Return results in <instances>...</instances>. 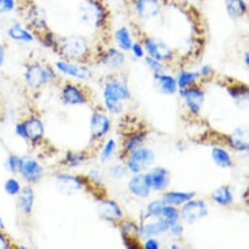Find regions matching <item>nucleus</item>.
I'll list each match as a JSON object with an SVG mask.
<instances>
[{
  "label": "nucleus",
  "instance_id": "1",
  "mask_svg": "<svg viewBox=\"0 0 249 249\" xmlns=\"http://www.w3.org/2000/svg\"><path fill=\"white\" fill-rule=\"evenodd\" d=\"M129 97L130 92L127 87L118 81L107 83L104 91L105 105L107 108L113 113H118L122 110L121 101L126 100Z\"/></svg>",
  "mask_w": 249,
  "mask_h": 249
},
{
  "label": "nucleus",
  "instance_id": "2",
  "mask_svg": "<svg viewBox=\"0 0 249 249\" xmlns=\"http://www.w3.org/2000/svg\"><path fill=\"white\" fill-rule=\"evenodd\" d=\"M79 14L83 22L92 26H101L105 21V10L96 0H85L80 4Z\"/></svg>",
  "mask_w": 249,
  "mask_h": 249
},
{
  "label": "nucleus",
  "instance_id": "3",
  "mask_svg": "<svg viewBox=\"0 0 249 249\" xmlns=\"http://www.w3.org/2000/svg\"><path fill=\"white\" fill-rule=\"evenodd\" d=\"M61 49L67 57L77 59L86 53L88 46L87 42L83 38L78 36H70L63 39Z\"/></svg>",
  "mask_w": 249,
  "mask_h": 249
},
{
  "label": "nucleus",
  "instance_id": "4",
  "mask_svg": "<svg viewBox=\"0 0 249 249\" xmlns=\"http://www.w3.org/2000/svg\"><path fill=\"white\" fill-rule=\"evenodd\" d=\"M26 80L33 87H39L48 80L54 77V73L51 70L42 68L37 64L31 65L27 68Z\"/></svg>",
  "mask_w": 249,
  "mask_h": 249
},
{
  "label": "nucleus",
  "instance_id": "5",
  "mask_svg": "<svg viewBox=\"0 0 249 249\" xmlns=\"http://www.w3.org/2000/svg\"><path fill=\"white\" fill-rule=\"evenodd\" d=\"M155 160V154L152 150L142 148L136 150L128 161V167L129 169L134 172L138 173L148 167L150 164L153 163Z\"/></svg>",
  "mask_w": 249,
  "mask_h": 249
},
{
  "label": "nucleus",
  "instance_id": "6",
  "mask_svg": "<svg viewBox=\"0 0 249 249\" xmlns=\"http://www.w3.org/2000/svg\"><path fill=\"white\" fill-rule=\"evenodd\" d=\"M158 217L160 216L149 215L143 219L141 224V233L144 237L157 235L167 231L169 228L168 223L164 219Z\"/></svg>",
  "mask_w": 249,
  "mask_h": 249
},
{
  "label": "nucleus",
  "instance_id": "7",
  "mask_svg": "<svg viewBox=\"0 0 249 249\" xmlns=\"http://www.w3.org/2000/svg\"><path fill=\"white\" fill-rule=\"evenodd\" d=\"M207 215V208L201 200H193L188 202L182 210V217L188 223H194L196 220Z\"/></svg>",
  "mask_w": 249,
  "mask_h": 249
},
{
  "label": "nucleus",
  "instance_id": "8",
  "mask_svg": "<svg viewBox=\"0 0 249 249\" xmlns=\"http://www.w3.org/2000/svg\"><path fill=\"white\" fill-rule=\"evenodd\" d=\"M19 170L23 177L29 182H36L42 174V168L38 162L31 158H25L20 160Z\"/></svg>",
  "mask_w": 249,
  "mask_h": 249
},
{
  "label": "nucleus",
  "instance_id": "9",
  "mask_svg": "<svg viewBox=\"0 0 249 249\" xmlns=\"http://www.w3.org/2000/svg\"><path fill=\"white\" fill-rule=\"evenodd\" d=\"M136 12L143 20L155 18L160 11V4L159 0H137Z\"/></svg>",
  "mask_w": 249,
  "mask_h": 249
},
{
  "label": "nucleus",
  "instance_id": "10",
  "mask_svg": "<svg viewBox=\"0 0 249 249\" xmlns=\"http://www.w3.org/2000/svg\"><path fill=\"white\" fill-rule=\"evenodd\" d=\"M146 49L151 55V57L162 61L167 60L172 57V51L170 48L162 41H156L154 39L146 40Z\"/></svg>",
  "mask_w": 249,
  "mask_h": 249
},
{
  "label": "nucleus",
  "instance_id": "11",
  "mask_svg": "<svg viewBox=\"0 0 249 249\" xmlns=\"http://www.w3.org/2000/svg\"><path fill=\"white\" fill-rule=\"evenodd\" d=\"M129 191L139 196V197H147L150 195V190H151V185L150 181L147 175L139 174L134 176L129 184H128Z\"/></svg>",
  "mask_w": 249,
  "mask_h": 249
},
{
  "label": "nucleus",
  "instance_id": "12",
  "mask_svg": "<svg viewBox=\"0 0 249 249\" xmlns=\"http://www.w3.org/2000/svg\"><path fill=\"white\" fill-rule=\"evenodd\" d=\"M91 132L95 137H102L109 129L110 122L109 119L102 113H94L91 117Z\"/></svg>",
  "mask_w": 249,
  "mask_h": 249
},
{
  "label": "nucleus",
  "instance_id": "13",
  "mask_svg": "<svg viewBox=\"0 0 249 249\" xmlns=\"http://www.w3.org/2000/svg\"><path fill=\"white\" fill-rule=\"evenodd\" d=\"M56 67L63 73H66L70 76H73L76 78L88 79L91 76L90 71L81 66H75V65H71V64H69L66 62H57Z\"/></svg>",
  "mask_w": 249,
  "mask_h": 249
},
{
  "label": "nucleus",
  "instance_id": "14",
  "mask_svg": "<svg viewBox=\"0 0 249 249\" xmlns=\"http://www.w3.org/2000/svg\"><path fill=\"white\" fill-rule=\"evenodd\" d=\"M151 188H154L155 190L161 191L165 189L169 183V174L167 170L161 167L155 168L150 174H147Z\"/></svg>",
  "mask_w": 249,
  "mask_h": 249
},
{
  "label": "nucleus",
  "instance_id": "15",
  "mask_svg": "<svg viewBox=\"0 0 249 249\" xmlns=\"http://www.w3.org/2000/svg\"><path fill=\"white\" fill-rule=\"evenodd\" d=\"M182 96L185 97L189 108L193 112L197 113L204 102L203 92L199 89H188L182 91Z\"/></svg>",
  "mask_w": 249,
  "mask_h": 249
},
{
  "label": "nucleus",
  "instance_id": "16",
  "mask_svg": "<svg viewBox=\"0 0 249 249\" xmlns=\"http://www.w3.org/2000/svg\"><path fill=\"white\" fill-rule=\"evenodd\" d=\"M155 81L157 83V86L160 92L163 94L175 93L177 82L172 76L165 75V74H157L155 77Z\"/></svg>",
  "mask_w": 249,
  "mask_h": 249
},
{
  "label": "nucleus",
  "instance_id": "17",
  "mask_svg": "<svg viewBox=\"0 0 249 249\" xmlns=\"http://www.w3.org/2000/svg\"><path fill=\"white\" fill-rule=\"evenodd\" d=\"M59 189L65 194H72L73 192L80 189L79 181L69 175H60L57 178Z\"/></svg>",
  "mask_w": 249,
  "mask_h": 249
},
{
  "label": "nucleus",
  "instance_id": "18",
  "mask_svg": "<svg viewBox=\"0 0 249 249\" xmlns=\"http://www.w3.org/2000/svg\"><path fill=\"white\" fill-rule=\"evenodd\" d=\"M63 100L69 105H80L84 103V97L80 90L73 85H68L63 90Z\"/></svg>",
  "mask_w": 249,
  "mask_h": 249
},
{
  "label": "nucleus",
  "instance_id": "19",
  "mask_svg": "<svg viewBox=\"0 0 249 249\" xmlns=\"http://www.w3.org/2000/svg\"><path fill=\"white\" fill-rule=\"evenodd\" d=\"M25 126H26L28 138H30V139H32L34 141L38 140L43 135V132H44L43 124L37 118H31V119H29L25 123Z\"/></svg>",
  "mask_w": 249,
  "mask_h": 249
},
{
  "label": "nucleus",
  "instance_id": "20",
  "mask_svg": "<svg viewBox=\"0 0 249 249\" xmlns=\"http://www.w3.org/2000/svg\"><path fill=\"white\" fill-rule=\"evenodd\" d=\"M99 212L102 217L107 220H114L121 217V212L119 207L113 201H105L100 204Z\"/></svg>",
  "mask_w": 249,
  "mask_h": 249
},
{
  "label": "nucleus",
  "instance_id": "21",
  "mask_svg": "<svg viewBox=\"0 0 249 249\" xmlns=\"http://www.w3.org/2000/svg\"><path fill=\"white\" fill-rule=\"evenodd\" d=\"M226 8L232 19L242 17L247 9L244 0H226Z\"/></svg>",
  "mask_w": 249,
  "mask_h": 249
},
{
  "label": "nucleus",
  "instance_id": "22",
  "mask_svg": "<svg viewBox=\"0 0 249 249\" xmlns=\"http://www.w3.org/2000/svg\"><path fill=\"white\" fill-rule=\"evenodd\" d=\"M104 63L110 69H117L124 63V55L116 49H109L104 57Z\"/></svg>",
  "mask_w": 249,
  "mask_h": 249
},
{
  "label": "nucleus",
  "instance_id": "23",
  "mask_svg": "<svg viewBox=\"0 0 249 249\" xmlns=\"http://www.w3.org/2000/svg\"><path fill=\"white\" fill-rule=\"evenodd\" d=\"M8 36L17 41H26L30 42L34 40V36L31 35L30 32L25 30L20 24H15L13 25L9 30H8Z\"/></svg>",
  "mask_w": 249,
  "mask_h": 249
},
{
  "label": "nucleus",
  "instance_id": "24",
  "mask_svg": "<svg viewBox=\"0 0 249 249\" xmlns=\"http://www.w3.org/2000/svg\"><path fill=\"white\" fill-rule=\"evenodd\" d=\"M195 196V193H181L170 192L164 196V202L172 205H179L186 201H189Z\"/></svg>",
  "mask_w": 249,
  "mask_h": 249
},
{
  "label": "nucleus",
  "instance_id": "25",
  "mask_svg": "<svg viewBox=\"0 0 249 249\" xmlns=\"http://www.w3.org/2000/svg\"><path fill=\"white\" fill-rule=\"evenodd\" d=\"M34 200H35L34 191L29 187L23 189L20 195V206L26 214H30L32 212V209L34 206Z\"/></svg>",
  "mask_w": 249,
  "mask_h": 249
},
{
  "label": "nucleus",
  "instance_id": "26",
  "mask_svg": "<svg viewBox=\"0 0 249 249\" xmlns=\"http://www.w3.org/2000/svg\"><path fill=\"white\" fill-rule=\"evenodd\" d=\"M114 37L118 46L123 50H130L132 46V39L130 34L126 28H120L118 29L115 34Z\"/></svg>",
  "mask_w": 249,
  "mask_h": 249
},
{
  "label": "nucleus",
  "instance_id": "27",
  "mask_svg": "<svg viewBox=\"0 0 249 249\" xmlns=\"http://www.w3.org/2000/svg\"><path fill=\"white\" fill-rule=\"evenodd\" d=\"M213 200L220 205H229L232 201V195L228 187H220L212 195Z\"/></svg>",
  "mask_w": 249,
  "mask_h": 249
},
{
  "label": "nucleus",
  "instance_id": "28",
  "mask_svg": "<svg viewBox=\"0 0 249 249\" xmlns=\"http://www.w3.org/2000/svg\"><path fill=\"white\" fill-rule=\"evenodd\" d=\"M212 159L214 162L220 167H229L231 165V160L230 158V155L223 149H213Z\"/></svg>",
  "mask_w": 249,
  "mask_h": 249
},
{
  "label": "nucleus",
  "instance_id": "29",
  "mask_svg": "<svg viewBox=\"0 0 249 249\" xmlns=\"http://www.w3.org/2000/svg\"><path fill=\"white\" fill-rule=\"evenodd\" d=\"M244 136H246V133L244 132V129L239 128V129L235 130V132L231 137V144L237 151H246V150H248L249 146H248L247 141L243 139Z\"/></svg>",
  "mask_w": 249,
  "mask_h": 249
},
{
  "label": "nucleus",
  "instance_id": "30",
  "mask_svg": "<svg viewBox=\"0 0 249 249\" xmlns=\"http://www.w3.org/2000/svg\"><path fill=\"white\" fill-rule=\"evenodd\" d=\"M161 215L164 217V220L168 223L169 226L176 224L178 221V218H179V212L173 206L164 205Z\"/></svg>",
  "mask_w": 249,
  "mask_h": 249
},
{
  "label": "nucleus",
  "instance_id": "31",
  "mask_svg": "<svg viewBox=\"0 0 249 249\" xmlns=\"http://www.w3.org/2000/svg\"><path fill=\"white\" fill-rule=\"evenodd\" d=\"M198 77V73L196 72H189L183 71L180 73L178 77V85L181 89H184L186 86L193 83Z\"/></svg>",
  "mask_w": 249,
  "mask_h": 249
},
{
  "label": "nucleus",
  "instance_id": "32",
  "mask_svg": "<svg viewBox=\"0 0 249 249\" xmlns=\"http://www.w3.org/2000/svg\"><path fill=\"white\" fill-rule=\"evenodd\" d=\"M29 19L33 26L37 30H43L46 28V23L44 18L41 16V14L37 10H31L29 14Z\"/></svg>",
  "mask_w": 249,
  "mask_h": 249
},
{
  "label": "nucleus",
  "instance_id": "33",
  "mask_svg": "<svg viewBox=\"0 0 249 249\" xmlns=\"http://www.w3.org/2000/svg\"><path fill=\"white\" fill-rule=\"evenodd\" d=\"M164 207V202L160 200H155L149 203L148 211L150 215L153 216H160L162 213V209Z\"/></svg>",
  "mask_w": 249,
  "mask_h": 249
},
{
  "label": "nucleus",
  "instance_id": "34",
  "mask_svg": "<svg viewBox=\"0 0 249 249\" xmlns=\"http://www.w3.org/2000/svg\"><path fill=\"white\" fill-rule=\"evenodd\" d=\"M146 63L156 72V74H160L163 71V66L159 62V60L150 56L146 58Z\"/></svg>",
  "mask_w": 249,
  "mask_h": 249
},
{
  "label": "nucleus",
  "instance_id": "35",
  "mask_svg": "<svg viewBox=\"0 0 249 249\" xmlns=\"http://www.w3.org/2000/svg\"><path fill=\"white\" fill-rule=\"evenodd\" d=\"M16 6V0H0V13L11 12Z\"/></svg>",
  "mask_w": 249,
  "mask_h": 249
},
{
  "label": "nucleus",
  "instance_id": "36",
  "mask_svg": "<svg viewBox=\"0 0 249 249\" xmlns=\"http://www.w3.org/2000/svg\"><path fill=\"white\" fill-rule=\"evenodd\" d=\"M114 148H115V142H114L112 139L108 140L107 143V145L105 146V149L103 150V153H102V160H108V159L111 157V155H112V153H113V151H114Z\"/></svg>",
  "mask_w": 249,
  "mask_h": 249
},
{
  "label": "nucleus",
  "instance_id": "37",
  "mask_svg": "<svg viewBox=\"0 0 249 249\" xmlns=\"http://www.w3.org/2000/svg\"><path fill=\"white\" fill-rule=\"evenodd\" d=\"M144 139H145V134H140V135H137V136L132 137V138L127 142V145H126L127 151H133V150H135V149L143 142Z\"/></svg>",
  "mask_w": 249,
  "mask_h": 249
},
{
  "label": "nucleus",
  "instance_id": "38",
  "mask_svg": "<svg viewBox=\"0 0 249 249\" xmlns=\"http://www.w3.org/2000/svg\"><path fill=\"white\" fill-rule=\"evenodd\" d=\"M5 191L9 195H16L20 192V184L14 179H9L5 184Z\"/></svg>",
  "mask_w": 249,
  "mask_h": 249
},
{
  "label": "nucleus",
  "instance_id": "39",
  "mask_svg": "<svg viewBox=\"0 0 249 249\" xmlns=\"http://www.w3.org/2000/svg\"><path fill=\"white\" fill-rule=\"evenodd\" d=\"M20 160L18 157H10L8 160V165L11 171H16L19 169V164H20Z\"/></svg>",
  "mask_w": 249,
  "mask_h": 249
},
{
  "label": "nucleus",
  "instance_id": "40",
  "mask_svg": "<svg viewBox=\"0 0 249 249\" xmlns=\"http://www.w3.org/2000/svg\"><path fill=\"white\" fill-rule=\"evenodd\" d=\"M131 49H132L134 55H135L137 58H142V57L144 56V50H143L142 46H141L139 43H134V44H132Z\"/></svg>",
  "mask_w": 249,
  "mask_h": 249
},
{
  "label": "nucleus",
  "instance_id": "41",
  "mask_svg": "<svg viewBox=\"0 0 249 249\" xmlns=\"http://www.w3.org/2000/svg\"><path fill=\"white\" fill-rule=\"evenodd\" d=\"M82 160H83V158H82L80 155H73V154H71V158H70V157L68 158V160H69L71 166H75V165H77L78 163L81 162Z\"/></svg>",
  "mask_w": 249,
  "mask_h": 249
},
{
  "label": "nucleus",
  "instance_id": "42",
  "mask_svg": "<svg viewBox=\"0 0 249 249\" xmlns=\"http://www.w3.org/2000/svg\"><path fill=\"white\" fill-rule=\"evenodd\" d=\"M16 132H17V134H18L19 136H21V137H23V138H28L25 123H23V124H18V125L16 126Z\"/></svg>",
  "mask_w": 249,
  "mask_h": 249
},
{
  "label": "nucleus",
  "instance_id": "43",
  "mask_svg": "<svg viewBox=\"0 0 249 249\" xmlns=\"http://www.w3.org/2000/svg\"><path fill=\"white\" fill-rule=\"evenodd\" d=\"M159 241L154 239V238H150L147 240L146 244H145V247L147 249H158L159 248Z\"/></svg>",
  "mask_w": 249,
  "mask_h": 249
},
{
  "label": "nucleus",
  "instance_id": "44",
  "mask_svg": "<svg viewBox=\"0 0 249 249\" xmlns=\"http://www.w3.org/2000/svg\"><path fill=\"white\" fill-rule=\"evenodd\" d=\"M171 231H172L173 234L180 235L183 232V227L182 226H176V224H174V225H172Z\"/></svg>",
  "mask_w": 249,
  "mask_h": 249
},
{
  "label": "nucleus",
  "instance_id": "45",
  "mask_svg": "<svg viewBox=\"0 0 249 249\" xmlns=\"http://www.w3.org/2000/svg\"><path fill=\"white\" fill-rule=\"evenodd\" d=\"M200 73L203 76H208V75H210L212 73V69L209 66H204V67H202V69L200 71Z\"/></svg>",
  "mask_w": 249,
  "mask_h": 249
},
{
  "label": "nucleus",
  "instance_id": "46",
  "mask_svg": "<svg viewBox=\"0 0 249 249\" xmlns=\"http://www.w3.org/2000/svg\"><path fill=\"white\" fill-rule=\"evenodd\" d=\"M7 247H8V241L2 234H0V249L7 248Z\"/></svg>",
  "mask_w": 249,
  "mask_h": 249
},
{
  "label": "nucleus",
  "instance_id": "47",
  "mask_svg": "<svg viewBox=\"0 0 249 249\" xmlns=\"http://www.w3.org/2000/svg\"><path fill=\"white\" fill-rule=\"evenodd\" d=\"M3 62H4V49L1 45H0V67L3 65Z\"/></svg>",
  "mask_w": 249,
  "mask_h": 249
},
{
  "label": "nucleus",
  "instance_id": "48",
  "mask_svg": "<svg viewBox=\"0 0 249 249\" xmlns=\"http://www.w3.org/2000/svg\"><path fill=\"white\" fill-rule=\"evenodd\" d=\"M244 60H245L246 66H248V65H249V53H248V52L245 53V55H244Z\"/></svg>",
  "mask_w": 249,
  "mask_h": 249
},
{
  "label": "nucleus",
  "instance_id": "49",
  "mask_svg": "<svg viewBox=\"0 0 249 249\" xmlns=\"http://www.w3.org/2000/svg\"><path fill=\"white\" fill-rule=\"evenodd\" d=\"M0 228H1V229H5V225H4V223H3L2 219H1V217H0Z\"/></svg>",
  "mask_w": 249,
  "mask_h": 249
},
{
  "label": "nucleus",
  "instance_id": "50",
  "mask_svg": "<svg viewBox=\"0 0 249 249\" xmlns=\"http://www.w3.org/2000/svg\"><path fill=\"white\" fill-rule=\"evenodd\" d=\"M171 248H172V249H175V248H178V246H176V245H172V246H171Z\"/></svg>",
  "mask_w": 249,
  "mask_h": 249
},
{
  "label": "nucleus",
  "instance_id": "51",
  "mask_svg": "<svg viewBox=\"0 0 249 249\" xmlns=\"http://www.w3.org/2000/svg\"><path fill=\"white\" fill-rule=\"evenodd\" d=\"M105 1H107V0H105Z\"/></svg>",
  "mask_w": 249,
  "mask_h": 249
}]
</instances>
